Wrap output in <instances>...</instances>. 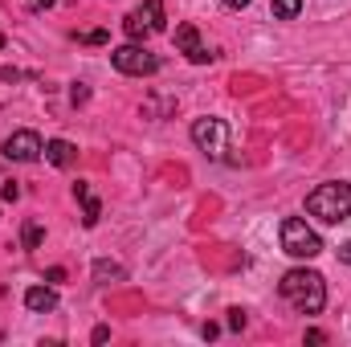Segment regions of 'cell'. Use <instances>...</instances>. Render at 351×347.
Segmentation results:
<instances>
[{"label": "cell", "mask_w": 351, "mask_h": 347, "mask_svg": "<svg viewBox=\"0 0 351 347\" xmlns=\"http://www.w3.org/2000/svg\"><path fill=\"white\" fill-rule=\"evenodd\" d=\"M278 290H282V298H286L298 315H319V311L327 307V282H323V274H319V270L294 265V270H286V274H282Z\"/></svg>", "instance_id": "cell-1"}, {"label": "cell", "mask_w": 351, "mask_h": 347, "mask_svg": "<svg viewBox=\"0 0 351 347\" xmlns=\"http://www.w3.org/2000/svg\"><path fill=\"white\" fill-rule=\"evenodd\" d=\"M306 213L323 225H339L351 217V184L348 180H327L306 196Z\"/></svg>", "instance_id": "cell-2"}, {"label": "cell", "mask_w": 351, "mask_h": 347, "mask_svg": "<svg viewBox=\"0 0 351 347\" xmlns=\"http://www.w3.org/2000/svg\"><path fill=\"white\" fill-rule=\"evenodd\" d=\"M282 250L298 261H311V258L323 254V237H319L302 217H286V221H282Z\"/></svg>", "instance_id": "cell-3"}, {"label": "cell", "mask_w": 351, "mask_h": 347, "mask_svg": "<svg viewBox=\"0 0 351 347\" xmlns=\"http://www.w3.org/2000/svg\"><path fill=\"white\" fill-rule=\"evenodd\" d=\"M110 62H114L119 74H131V78H152L160 70V58L147 45H139V41H127V45L110 49Z\"/></svg>", "instance_id": "cell-4"}, {"label": "cell", "mask_w": 351, "mask_h": 347, "mask_svg": "<svg viewBox=\"0 0 351 347\" xmlns=\"http://www.w3.org/2000/svg\"><path fill=\"white\" fill-rule=\"evenodd\" d=\"M192 143H196L204 156L225 160V152H229V127H225V119H217V115L196 119V123H192Z\"/></svg>", "instance_id": "cell-5"}, {"label": "cell", "mask_w": 351, "mask_h": 347, "mask_svg": "<svg viewBox=\"0 0 351 347\" xmlns=\"http://www.w3.org/2000/svg\"><path fill=\"white\" fill-rule=\"evenodd\" d=\"M41 152H45V143H41L37 131H12L0 143V156L12 160V164H33V160H41Z\"/></svg>", "instance_id": "cell-6"}, {"label": "cell", "mask_w": 351, "mask_h": 347, "mask_svg": "<svg viewBox=\"0 0 351 347\" xmlns=\"http://www.w3.org/2000/svg\"><path fill=\"white\" fill-rule=\"evenodd\" d=\"M176 45L188 53V62H196V66H204V62H213V53L200 45V33H196V25H180L176 29Z\"/></svg>", "instance_id": "cell-7"}, {"label": "cell", "mask_w": 351, "mask_h": 347, "mask_svg": "<svg viewBox=\"0 0 351 347\" xmlns=\"http://www.w3.org/2000/svg\"><path fill=\"white\" fill-rule=\"evenodd\" d=\"M25 307L33 315H49V311H58V290L53 286H29L25 290Z\"/></svg>", "instance_id": "cell-8"}, {"label": "cell", "mask_w": 351, "mask_h": 347, "mask_svg": "<svg viewBox=\"0 0 351 347\" xmlns=\"http://www.w3.org/2000/svg\"><path fill=\"white\" fill-rule=\"evenodd\" d=\"M74 196L82 200V213H86V217H82V225H86V229H94V225H98V217H102V204H98V196L90 192L86 180H78V184H74Z\"/></svg>", "instance_id": "cell-9"}, {"label": "cell", "mask_w": 351, "mask_h": 347, "mask_svg": "<svg viewBox=\"0 0 351 347\" xmlns=\"http://www.w3.org/2000/svg\"><path fill=\"white\" fill-rule=\"evenodd\" d=\"M41 156H45L53 168H70V164L78 160V147H74V143H66V139H49Z\"/></svg>", "instance_id": "cell-10"}, {"label": "cell", "mask_w": 351, "mask_h": 347, "mask_svg": "<svg viewBox=\"0 0 351 347\" xmlns=\"http://www.w3.org/2000/svg\"><path fill=\"white\" fill-rule=\"evenodd\" d=\"M90 274H94V282H98V286H110V282H127V270H123L119 261H110V258H98L94 265H90Z\"/></svg>", "instance_id": "cell-11"}, {"label": "cell", "mask_w": 351, "mask_h": 347, "mask_svg": "<svg viewBox=\"0 0 351 347\" xmlns=\"http://www.w3.org/2000/svg\"><path fill=\"white\" fill-rule=\"evenodd\" d=\"M139 16L152 25V33H164V29H168V16H164V0H143Z\"/></svg>", "instance_id": "cell-12"}, {"label": "cell", "mask_w": 351, "mask_h": 347, "mask_svg": "<svg viewBox=\"0 0 351 347\" xmlns=\"http://www.w3.org/2000/svg\"><path fill=\"white\" fill-rule=\"evenodd\" d=\"M123 29H127V37H131V41H143V37L152 33V25H147V21H143L139 12H131V16H123Z\"/></svg>", "instance_id": "cell-13"}, {"label": "cell", "mask_w": 351, "mask_h": 347, "mask_svg": "<svg viewBox=\"0 0 351 347\" xmlns=\"http://www.w3.org/2000/svg\"><path fill=\"white\" fill-rule=\"evenodd\" d=\"M269 8H274L278 21H294L302 12V0H269Z\"/></svg>", "instance_id": "cell-14"}, {"label": "cell", "mask_w": 351, "mask_h": 347, "mask_svg": "<svg viewBox=\"0 0 351 347\" xmlns=\"http://www.w3.org/2000/svg\"><path fill=\"white\" fill-rule=\"evenodd\" d=\"M41 241H45V229H41L37 221H29V225L21 229V246H25V250H37Z\"/></svg>", "instance_id": "cell-15"}, {"label": "cell", "mask_w": 351, "mask_h": 347, "mask_svg": "<svg viewBox=\"0 0 351 347\" xmlns=\"http://www.w3.org/2000/svg\"><path fill=\"white\" fill-rule=\"evenodd\" d=\"M82 41H86V45H106V29H94V33H86Z\"/></svg>", "instance_id": "cell-16"}, {"label": "cell", "mask_w": 351, "mask_h": 347, "mask_svg": "<svg viewBox=\"0 0 351 347\" xmlns=\"http://www.w3.org/2000/svg\"><path fill=\"white\" fill-rule=\"evenodd\" d=\"M45 282H49V286H58V282H66V270H62V265H53V270L45 274Z\"/></svg>", "instance_id": "cell-17"}, {"label": "cell", "mask_w": 351, "mask_h": 347, "mask_svg": "<svg viewBox=\"0 0 351 347\" xmlns=\"http://www.w3.org/2000/svg\"><path fill=\"white\" fill-rule=\"evenodd\" d=\"M229 327L241 331V327H245V311H229Z\"/></svg>", "instance_id": "cell-18"}, {"label": "cell", "mask_w": 351, "mask_h": 347, "mask_svg": "<svg viewBox=\"0 0 351 347\" xmlns=\"http://www.w3.org/2000/svg\"><path fill=\"white\" fill-rule=\"evenodd\" d=\"M86 94H90V90L82 86V82H78V86L70 90V102H74V106H78V102H86Z\"/></svg>", "instance_id": "cell-19"}, {"label": "cell", "mask_w": 351, "mask_h": 347, "mask_svg": "<svg viewBox=\"0 0 351 347\" xmlns=\"http://www.w3.org/2000/svg\"><path fill=\"white\" fill-rule=\"evenodd\" d=\"M0 196H4V200H16V196H21V188H16V180H12V184H4V188H0Z\"/></svg>", "instance_id": "cell-20"}, {"label": "cell", "mask_w": 351, "mask_h": 347, "mask_svg": "<svg viewBox=\"0 0 351 347\" xmlns=\"http://www.w3.org/2000/svg\"><path fill=\"white\" fill-rule=\"evenodd\" d=\"M90 339H94V344H106V339H110V327H94V335H90Z\"/></svg>", "instance_id": "cell-21"}, {"label": "cell", "mask_w": 351, "mask_h": 347, "mask_svg": "<svg viewBox=\"0 0 351 347\" xmlns=\"http://www.w3.org/2000/svg\"><path fill=\"white\" fill-rule=\"evenodd\" d=\"M306 344H327V335H323L319 327H311V331H306Z\"/></svg>", "instance_id": "cell-22"}, {"label": "cell", "mask_w": 351, "mask_h": 347, "mask_svg": "<svg viewBox=\"0 0 351 347\" xmlns=\"http://www.w3.org/2000/svg\"><path fill=\"white\" fill-rule=\"evenodd\" d=\"M0 78H4V82H16V78H21V70H12V66H4V70H0Z\"/></svg>", "instance_id": "cell-23"}, {"label": "cell", "mask_w": 351, "mask_h": 347, "mask_svg": "<svg viewBox=\"0 0 351 347\" xmlns=\"http://www.w3.org/2000/svg\"><path fill=\"white\" fill-rule=\"evenodd\" d=\"M29 8H37V12H45V8H53V0H25Z\"/></svg>", "instance_id": "cell-24"}, {"label": "cell", "mask_w": 351, "mask_h": 347, "mask_svg": "<svg viewBox=\"0 0 351 347\" xmlns=\"http://www.w3.org/2000/svg\"><path fill=\"white\" fill-rule=\"evenodd\" d=\"M339 261H348V265H351V241H343V246H339Z\"/></svg>", "instance_id": "cell-25"}, {"label": "cell", "mask_w": 351, "mask_h": 347, "mask_svg": "<svg viewBox=\"0 0 351 347\" xmlns=\"http://www.w3.org/2000/svg\"><path fill=\"white\" fill-rule=\"evenodd\" d=\"M221 4H225V8H245L250 0H221Z\"/></svg>", "instance_id": "cell-26"}, {"label": "cell", "mask_w": 351, "mask_h": 347, "mask_svg": "<svg viewBox=\"0 0 351 347\" xmlns=\"http://www.w3.org/2000/svg\"><path fill=\"white\" fill-rule=\"evenodd\" d=\"M0 45H4V37H0Z\"/></svg>", "instance_id": "cell-27"}]
</instances>
